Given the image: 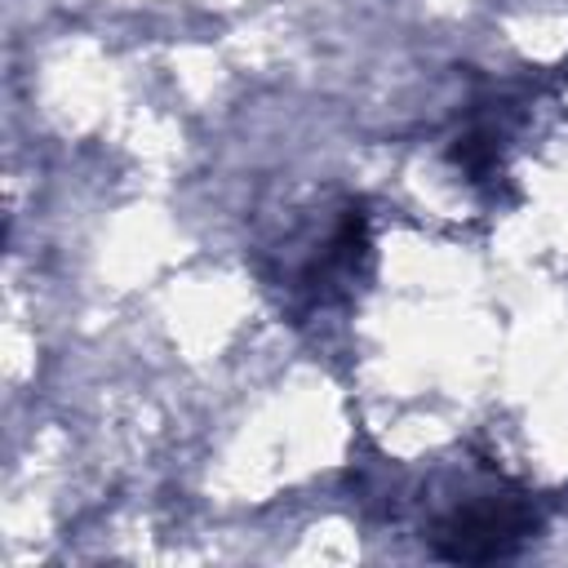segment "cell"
I'll use <instances>...</instances> for the list:
<instances>
[{"instance_id": "6da1fadb", "label": "cell", "mask_w": 568, "mask_h": 568, "mask_svg": "<svg viewBox=\"0 0 568 568\" xmlns=\"http://www.w3.org/2000/svg\"><path fill=\"white\" fill-rule=\"evenodd\" d=\"M532 515L519 501H475L457 515L444 519V528L435 532V550L444 559H497L510 555L528 532H532Z\"/></svg>"}]
</instances>
